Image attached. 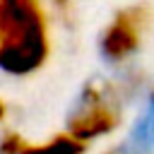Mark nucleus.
I'll use <instances>...</instances> for the list:
<instances>
[{"label":"nucleus","instance_id":"nucleus-2","mask_svg":"<svg viewBox=\"0 0 154 154\" xmlns=\"http://www.w3.org/2000/svg\"><path fill=\"white\" fill-rule=\"evenodd\" d=\"M120 106L116 99V87L108 79H89L75 103V111L67 118V132L79 142H89L103 135H111L120 125Z\"/></svg>","mask_w":154,"mask_h":154},{"label":"nucleus","instance_id":"nucleus-5","mask_svg":"<svg viewBox=\"0 0 154 154\" xmlns=\"http://www.w3.org/2000/svg\"><path fill=\"white\" fill-rule=\"evenodd\" d=\"M130 140L132 142H137L140 147H144V149H154V94L149 96V101H147V106H144V111L140 113V118L135 120V125H132V132H130Z\"/></svg>","mask_w":154,"mask_h":154},{"label":"nucleus","instance_id":"nucleus-8","mask_svg":"<svg viewBox=\"0 0 154 154\" xmlns=\"http://www.w3.org/2000/svg\"><path fill=\"white\" fill-rule=\"evenodd\" d=\"M51 2H53L58 10H63V12H67V10H70V0H51Z\"/></svg>","mask_w":154,"mask_h":154},{"label":"nucleus","instance_id":"nucleus-9","mask_svg":"<svg viewBox=\"0 0 154 154\" xmlns=\"http://www.w3.org/2000/svg\"><path fill=\"white\" fill-rule=\"evenodd\" d=\"M2 118H5V103L0 101V120H2Z\"/></svg>","mask_w":154,"mask_h":154},{"label":"nucleus","instance_id":"nucleus-4","mask_svg":"<svg viewBox=\"0 0 154 154\" xmlns=\"http://www.w3.org/2000/svg\"><path fill=\"white\" fill-rule=\"evenodd\" d=\"M84 149H87L84 142L72 137L70 132H60L41 144H26L22 154H84Z\"/></svg>","mask_w":154,"mask_h":154},{"label":"nucleus","instance_id":"nucleus-7","mask_svg":"<svg viewBox=\"0 0 154 154\" xmlns=\"http://www.w3.org/2000/svg\"><path fill=\"white\" fill-rule=\"evenodd\" d=\"M103 154H149V149L140 147V144H137V142H132V140H125V142H120V144H116V147L106 149Z\"/></svg>","mask_w":154,"mask_h":154},{"label":"nucleus","instance_id":"nucleus-6","mask_svg":"<svg viewBox=\"0 0 154 154\" xmlns=\"http://www.w3.org/2000/svg\"><path fill=\"white\" fill-rule=\"evenodd\" d=\"M24 147H26V142L17 132H5L0 137V154H22Z\"/></svg>","mask_w":154,"mask_h":154},{"label":"nucleus","instance_id":"nucleus-3","mask_svg":"<svg viewBox=\"0 0 154 154\" xmlns=\"http://www.w3.org/2000/svg\"><path fill=\"white\" fill-rule=\"evenodd\" d=\"M154 12L147 2H137V5H128L123 10L116 12V17L111 19V24L101 31L99 38V53L108 60V63H123L128 60L142 43V36L147 31V26L152 24Z\"/></svg>","mask_w":154,"mask_h":154},{"label":"nucleus","instance_id":"nucleus-1","mask_svg":"<svg viewBox=\"0 0 154 154\" xmlns=\"http://www.w3.org/2000/svg\"><path fill=\"white\" fill-rule=\"evenodd\" d=\"M48 53V22L41 0H0V70L26 77L43 67Z\"/></svg>","mask_w":154,"mask_h":154}]
</instances>
